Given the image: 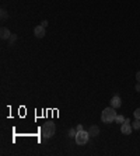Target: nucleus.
<instances>
[{"label": "nucleus", "instance_id": "f257e3e1", "mask_svg": "<svg viewBox=\"0 0 140 156\" xmlns=\"http://www.w3.org/2000/svg\"><path fill=\"white\" fill-rule=\"evenodd\" d=\"M115 117H116V111H115V108L111 105V107L104 108V111H102V114H101V120H102V122H105V124H111V122L115 121Z\"/></svg>", "mask_w": 140, "mask_h": 156}, {"label": "nucleus", "instance_id": "f03ea898", "mask_svg": "<svg viewBox=\"0 0 140 156\" xmlns=\"http://www.w3.org/2000/svg\"><path fill=\"white\" fill-rule=\"evenodd\" d=\"M56 134V125L53 122H46L42 125V135L45 138H52Z\"/></svg>", "mask_w": 140, "mask_h": 156}, {"label": "nucleus", "instance_id": "7ed1b4c3", "mask_svg": "<svg viewBox=\"0 0 140 156\" xmlns=\"http://www.w3.org/2000/svg\"><path fill=\"white\" fill-rule=\"evenodd\" d=\"M76 144L77 145H86L87 142H88V139H90V134H88V131H77V134H76Z\"/></svg>", "mask_w": 140, "mask_h": 156}, {"label": "nucleus", "instance_id": "20e7f679", "mask_svg": "<svg viewBox=\"0 0 140 156\" xmlns=\"http://www.w3.org/2000/svg\"><path fill=\"white\" fill-rule=\"evenodd\" d=\"M34 35H35L37 38H43V37H45V27L37 25V27L34 28Z\"/></svg>", "mask_w": 140, "mask_h": 156}, {"label": "nucleus", "instance_id": "39448f33", "mask_svg": "<svg viewBox=\"0 0 140 156\" xmlns=\"http://www.w3.org/2000/svg\"><path fill=\"white\" fill-rule=\"evenodd\" d=\"M120 131H122L123 135L132 134V125H130V122H123V124L120 125Z\"/></svg>", "mask_w": 140, "mask_h": 156}, {"label": "nucleus", "instance_id": "423d86ee", "mask_svg": "<svg viewBox=\"0 0 140 156\" xmlns=\"http://www.w3.org/2000/svg\"><path fill=\"white\" fill-rule=\"evenodd\" d=\"M0 37H1V40H9L11 37L10 30L6 28V27H1V30H0Z\"/></svg>", "mask_w": 140, "mask_h": 156}, {"label": "nucleus", "instance_id": "0eeeda50", "mask_svg": "<svg viewBox=\"0 0 140 156\" xmlns=\"http://www.w3.org/2000/svg\"><path fill=\"white\" fill-rule=\"evenodd\" d=\"M111 105L114 107V108H118V107H120V104H122V100H120V97L119 96H114L112 99H111Z\"/></svg>", "mask_w": 140, "mask_h": 156}, {"label": "nucleus", "instance_id": "6e6552de", "mask_svg": "<svg viewBox=\"0 0 140 156\" xmlns=\"http://www.w3.org/2000/svg\"><path fill=\"white\" fill-rule=\"evenodd\" d=\"M88 134H90V136H98L99 128H98L97 125H91V127L88 128Z\"/></svg>", "mask_w": 140, "mask_h": 156}, {"label": "nucleus", "instance_id": "1a4fd4ad", "mask_svg": "<svg viewBox=\"0 0 140 156\" xmlns=\"http://www.w3.org/2000/svg\"><path fill=\"white\" fill-rule=\"evenodd\" d=\"M125 120H126V118L122 114H116V117H115V122H116V124H123Z\"/></svg>", "mask_w": 140, "mask_h": 156}, {"label": "nucleus", "instance_id": "9d476101", "mask_svg": "<svg viewBox=\"0 0 140 156\" xmlns=\"http://www.w3.org/2000/svg\"><path fill=\"white\" fill-rule=\"evenodd\" d=\"M132 128H133V129H140V120L136 118V120L132 122Z\"/></svg>", "mask_w": 140, "mask_h": 156}, {"label": "nucleus", "instance_id": "9b49d317", "mask_svg": "<svg viewBox=\"0 0 140 156\" xmlns=\"http://www.w3.org/2000/svg\"><path fill=\"white\" fill-rule=\"evenodd\" d=\"M76 134H77V129L76 128H70L69 129V136L70 138H76Z\"/></svg>", "mask_w": 140, "mask_h": 156}, {"label": "nucleus", "instance_id": "f8f14e48", "mask_svg": "<svg viewBox=\"0 0 140 156\" xmlns=\"http://www.w3.org/2000/svg\"><path fill=\"white\" fill-rule=\"evenodd\" d=\"M0 16H1V20H6V18L9 17V14H7V11L4 10V9H1V10H0Z\"/></svg>", "mask_w": 140, "mask_h": 156}, {"label": "nucleus", "instance_id": "ddd939ff", "mask_svg": "<svg viewBox=\"0 0 140 156\" xmlns=\"http://www.w3.org/2000/svg\"><path fill=\"white\" fill-rule=\"evenodd\" d=\"M16 40H17V35H14V34H11V37L10 38H9V45H13V44H14V42H16Z\"/></svg>", "mask_w": 140, "mask_h": 156}, {"label": "nucleus", "instance_id": "4468645a", "mask_svg": "<svg viewBox=\"0 0 140 156\" xmlns=\"http://www.w3.org/2000/svg\"><path fill=\"white\" fill-rule=\"evenodd\" d=\"M135 118L140 120V108H136V110H135Z\"/></svg>", "mask_w": 140, "mask_h": 156}, {"label": "nucleus", "instance_id": "2eb2a0df", "mask_svg": "<svg viewBox=\"0 0 140 156\" xmlns=\"http://www.w3.org/2000/svg\"><path fill=\"white\" fill-rule=\"evenodd\" d=\"M76 129H77V131H83L84 128H83V125H81V124H78V125H77V128H76Z\"/></svg>", "mask_w": 140, "mask_h": 156}, {"label": "nucleus", "instance_id": "dca6fc26", "mask_svg": "<svg viewBox=\"0 0 140 156\" xmlns=\"http://www.w3.org/2000/svg\"><path fill=\"white\" fill-rule=\"evenodd\" d=\"M135 89H136V92H140V82H137V84H136Z\"/></svg>", "mask_w": 140, "mask_h": 156}, {"label": "nucleus", "instance_id": "f3484780", "mask_svg": "<svg viewBox=\"0 0 140 156\" xmlns=\"http://www.w3.org/2000/svg\"><path fill=\"white\" fill-rule=\"evenodd\" d=\"M136 80H137V82H140V72L136 73Z\"/></svg>", "mask_w": 140, "mask_h": 156}, {"label": "nucleus", "instance_id": "a211bd4d", "mask_svg": "<svg viewBox=\"0 0 140 156\" xmlns=\"http://www.w3.org/2000/svg\"><path fill=\"white\" fill-rule=\"evenodd\" d=\"M41 25H42V27H46V25H48V21H46V20H43Z\"/></svg>", "mask_w": 140, "mask_h": 156}]
</instances>
